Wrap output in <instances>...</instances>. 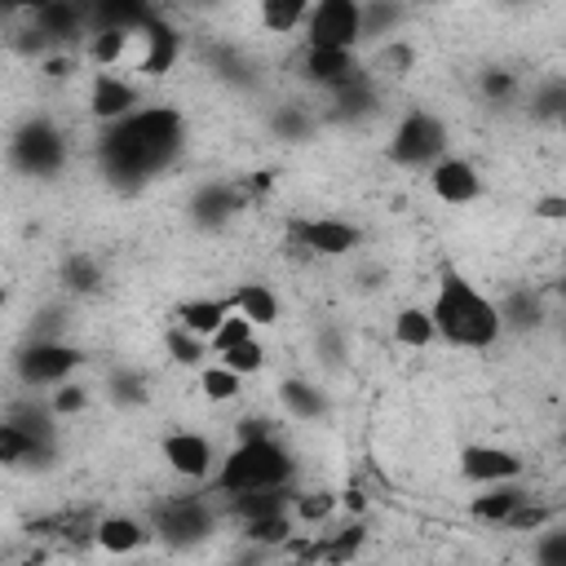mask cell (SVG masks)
<instances>
[{
    "instance_id": "obj_20",
    "label": "cell",
    "mask_w": 566,
    "mask_h": 566,
    "mask_svg": "<svg viewBox=\"0 0 566 566\" xmlns=\"http://www.w3.org/2000/svg\"><path fill=\"white\" fill-rule=\"evenodd\" d=\"M31 455H40L35 429L22 420H4L0 424V464H27Z\"/></svg>"
},
{
    "instance_id": "obj_9",
    "label": "cell",
    "mask_w": 566,
    "mask_h": 566,
    "mask_svg": "<svg viewBox=\"0 0 566 566\" xmlns=\"http://www.w3.org/2000/svg\"><path fill=\"white\" fill-rule=\"evenodd\" d=\"M460 473L469 482L500 486V482H513L522 473V455L509 451V447H464L460 451Z\"/></svg>"
},
{
    "instance_id": "obj_33",
    "label": "cell",
    "mask_w": 566,
    "mask_h": 566,
    "mask_svg": "<svg viewBox=\"0 0 566 566\" xmlns=\"http://www.w3.org/2000/svg\"><path fill=\"white\" fill-rule=\"evenodd\" d=\"M66 283H71L75 292H93V287L102 283L97 261H88V256H71V261H66Z\"/></svg>"
},
{
    "instance_id": "obj_6",
    "label": "cell",
    "mask_w": 566,
    "mask_h": 566,
    "mask_svg": "<svg viewBox=\"0 0 566 566\" xmlns=\"http://www.w3.org/2000/svg\"><path fill=\"white\" fill-rule=\"evenodd\" d=\"M9 159H13L22 172L49 177V172H57V168H62V159H66V142H62V133H57L53 124L35 119V124H27V128L13 137Z\"/></svg>"
},
{
    "instance_id": "obj_34",
    "label": "cell",
    "mask_w": 566,
    "mask_h": 566,
    "mask_svg": "<svg viewBox=\"0 0 566 566\" xmlns=\"http://www.w3.org/2000/svg\"><path fill=\"white\" fill-rule=\"evenodd\" d=\"M548 517H553V509H544V504H526V500H522V504L504 517V526H513V531H539Z\"/></svg>"
},
{
    "instance_id": "obj_37",
    "label": "cell",
    "mask_w": 566,
    "mask_h": 566,
    "mask_svg": "<svg viewBox=\"0 0 566 566\" xmlns=\"http://www.w3.org/2000/svg\"><path fill=\"white\" fill-rule=\"evenodd\" d=\"M332 509H336V495H327V491H310V495H301V500H296V513H301L305 522L327 517Z\"/></svg>"
},
{
    "instance_id": "obj_40",
    "label": "cell",
    "mask_w": 566,
    "mask_h": 566,
    "mask_svg": "<svg viewBox=\"0 0 566 566\" xmlns=\"http://www.w3.org/2000/svg\"><path fill=\"white\" fill-rule=\"evenodd\" d=\"M535 217H544V221H557V217H566V199H562V195H544V199L535 203Z\"/></svg>"
},
{
    "instance_id": "obj_27",
    "label": "cell",
    "mask_w": 566,
    "mask_h": 566,
    "mask_svg": "<svg viewBox=\"0 0 566 566\" xmlns=\"http://www.w3.org/2000/svg\"><path fill=\"white\" fill-rule=\"evenodd\" d=\"M128 44H133L128 31H93V40H88V57H93L97 66H115V62L128 57Z\"/></svg>"
},
{
    "instance_id": "obj_23",
    "label": "cell",
    "mask_w": 566,
    "mask_h": 566,
    "mask_svg": "<svg viewBox=\"0 0 566 566\" xmlns=\"http://www.w3.org/2000/svg\"><path fill=\"white\" fill-rule=\"evenodd\" d=\"M230 504H234V513H239L243 526H248V522H261V517H279V513H287V495H283V486H274V491H248V495H234Z\"/></svg>"
},
{
    "instance_id": "obj_2",
    "label": "cell",
    "mask_w": 566,
    "mask_h": 566,
    "mask_svg": "<svg viewBox=\"0 0 566 566\" xmlns=\"http://www.w3.org/2000/svg\"><path fill=\"white\" fill-rule=\"evenodd\" d=\"M429 318H433V332L455 349H486L500 340V327H504V314L455 270L442 274Z\"/></svg>"
},
{
    "instance_id": "obj_39",
    "label": "cell",
    "mask_w": 566,
    "mask_h": 566,
    "mask_svg": "<svg viewBox=\"0 0 566 566\" xmlns=\"http://www.w3.org/2000/svg\"><path fill=\"white\" fill-rule=\"evenodd\" d=\"M513 88H517V80H513L509 71H486V75H482V93H486V97H509Z\"/></svg>"
},
{
    "instance_id": "obj_31",
    "label": "cell",
    "mask_w": 566,
    "mask_h": 566,
    "mask_svg": "<svg viewBox=\"0 0 566 566\" xmlns=\"http://www.w3.org/2000/svg\"><path fill=\"white\" fill-rule=\"evenodd\" d=\"M243 535H248L252 544H287L292 522H287V513H279V517H261V522H248Z\"/></svg>"
},
{
    "instance_id": "obj_16",
    "label": "cell",
    "mask_w": 566,
    "mask_h": 566,
    "mask_svg": "<svg viewBox=\"0 0 566 566\" xmlns=\"http://www.w3.org/2000/svg\"><path fill=\"white\" fill-rule=\"evenodd\" d=\"M93 539H97L102 553H111V557H128V553H137V548L146 544V526L133 522V517H119V513H115V517H102V522H97Z\"/></svg>"
},
{
    "instance_id": "obj_10",
    "label": "cell",
    "mask_w": 566,
    "mask_h": 566,
    "mask_svg": "<svg viewBox=\"0 0 566 566\" xmlns=\"http://www.w3.org/2000/svg\"><path fill=\"white\" fill-rule=\"evenodd\" d=\"M429 190H433L442 203L460 208V203H473V199L482 195V177H478V168H473L469 159H438V164L429 168Z\"/></svg>"
},
{
    "instance_id": "obj_21",
    "label": "cell",
    "mask_w": 566,
    "mask_h": 566,
    "mask_svg": "<svg viewBox=\"0 0 566 566\" xmlns=\"http://www.w3.org/2000/svg\"><path fill=\"white\" fill-rule=\"evenodd\" d=\"M394 340H398V345H407V349H424V345H433V340H438V332H433L429 310L407 305V310L394 318Z\"/></svg>"
},
{
    "instance_id": "obj_36",
    "label": "cell",
    "mask_w": 566,
    "mask_h": 566,
    "mask_svg": "<svg viewBox=\"0 0 566 566\" xmlns=\"http://www.w3.org/2000/svg\"><path fill=\"white\" fill-rule=\"evenodd\" d=\"M84 402H88V394H84V385H57V394H53V411L57 416H71V411H84Z\"/></svg>"
},
{
    "instance_id": "obj_15",
    "label": "cell",
    "mask_w": 566,
    "mask_h": 566,
    "mask_svg": "<svg viewBox=\"0 0 566 566\" xmlns=\"http://www.w3.org/2000/svg\"><path fill=\"white\" fill-rule=\"evenodd\" d=\"M133 106H137L133 84H124V80H115V75H106V71L93 80V88H88V111H93L97 119L119 124V119L133 115Z\"/></svg>"
},
{
    "instance_id": "obj_30",
    "label": "cell",
    "mask_w": 566,
    "mask_h": 566,
    "mask_svg": "<svg viewBox=\"0 0 566 566\" xmlns=\"http://www.w3.org/2000/svg\"><path fill=\"white\" fill-rule=\"evenodd\" d=\"M208 340H212V349H217V354H226V349H234V345L252 340V323H248V318H239V314L230 310V314L221 318V327H217Z\"/></svg>"
},
{
    "instance_id": "obj_14",
    "label": "cell",
    "mask_w": 566,
    "mask_h": 566,
    "mask_svg": "<svg viewBox=\"0 0 566 566\" xmlns=\"http://www.w3.org/2000/svg\"><path fill=\"white\" fill-rule=\"evenodd\" d=\"M164 460L172 464V473H181V478H208V469H212V447H208V438L203 433H168L164 438Z\"/></svg>"
},
{
    "instance_id": "obj_19",
    "label": "cell",
    "mask_w": 566,
    "mask_h": 566,
    "mask_svg": "<svg viewBox=\"0 0 566 566\" xmlns=\"http://www.w3.org/2000/svg\"><path fill=\"white\" fill-rule=\"evenodd\" d=\"M31 22H35V35H40V40H66V35L80 31L84 13H80L75 4H35Z\"/></svg>"
},
{
    "instance_id": "obj_32",
    "label": "cell",
    "mask_w": 566,
    "mask_h": 566,
    "mask_svg": "<svg viewBox=\"0 0 566 566\" xmlns=\"http://www.w3.org/2000/svg\"><path fill=\"white\" fill-rule=\"evenodd\" d=\"M230 208H234V199H230L221 186H217V190L208 186V190H199V199H195V212H199V221H221Z\"/></svg>"
},
{
    "instance_id": "obj_29",
    "label": "cell",
    "mask_w": 566,
    "mask_h": 566,
    "mask_svg": "<svg viewBox=\"0 0 566 566\" xmlns=\"http://www.w3.org/2000/svg\"><path fill=\"white\" fill-rule=\"evenodd\" d=\"M221 367H230L234 376H243V371H261V367H265V349H261V340L252 336V340L226 349V354H221Z\"/></svg>"
},
{
    "instance_id": "obj_24",
    "label": "cell",
    "mask_w": 566,
    "mask_h": 566,
    "mask_svg": "<svg viewBox=\"0 0 566 566\" xmlns=\"http://www.w3.org/2000/svg\"><path fill=\"white\" fill-rule=\"evenodd\" d=\"M363 535H367V531H363L358 522H349V526H340L332 539L314 544V557H318V562H332V566H345V562L363 548Z\"/></svg>"
},
{
    "instance_id": "obj_28",
    "label": "cell",
    "mask_w": 566,
    "mask_h": 566,
    "mask_svg": "<svg viewBox=\"0 0 566 566\" xmlns=\"http://www.w3.org/2000/svg\"><path fill=\"white\" fill-rule=\"evenodd\" d=\"M239 380L243 376H234L230 367H203V376H199V389H203V398H212V402H230V398H239Z\"/></svg>"
},
{
    "instance_id": "obj_1",
    "label": "cell",
    "mask_w": 566,
    "mask_h": 566,
    "mask_svg": "<svg viewBox=\"0 0 566 566\" xmlns=\"http://www.w3.org/2000/svg\"><path fill=\"white\" fill-rule=\"evenodd\" d=\"M177 137H181V115L172 106H142L102 137V164L111 177H128V181L150 177L172 159Z\"/></svg>"
},
{
    "instance_id": "obj_3",
    "label": "cell",
    "mask_w": 566,
    "mask_h": 566,
    "mask_svg": "<svg viewBox=\"0 0 566 566\" xmlns=\"http://www.w3.org/2000/svg\"><path fill=\"white\" fill-rule=\"evenodd\" d=\"M287 478H292V455L274 438H248L221 460L212 482H217L221 495L234 500V495H248V491H274Z\"/></svg>"
},
{
    "instance_id": "obj_12",
    "label": "cell",
    "mask_w": 566,
    "mask_h": 566,
    "mask_svg": "<svg viewBox=\"0 0 566 566\" xmlns=\"http://www.w3.org/2000/svg\"><path fill=\"white\" fill-rule=\"evenodd\" d=\"M301 71L310 84H323V88H345L358 80V62L349 49H305Z\"/></svg>"
},
{
    "instance_id": "obj_5",
    "label": "cell",
    "mask_w": 566,
    "mask_h": 566,
    "mask_svg": "<svg viewBox=\"0 0 566 566\" xmlns=\"http://www.w3.org/2000/svg\"><path fill=\"white\" fill-rule=\"evenodd\" d=\"M442 146H447V128H442L429 111H411V115L398 124L394 142H389V159L402 164V168H420V164L438 159Z\"/></svg>"
},
{
    "instance_id": "obj_22",
    "label": "cell",
    "mask_w": 566,
    "mask_h": 566,
    "mask_svg": "<svg viewBox=\"0 0 566 566\" xmlns=\"http://www.w3.org/2000/svg\"><path fill=\"white\" fill-rule=\"evenodd\" d=\"M261 27L270 31V35H292L301 22H305V13H310V4L305 0H261Z\"/></svg>"
},
{
    "instance_id": "obj_18",
    "label": "cell",
    "mask_w": 566,
    "mask_h": 566,
    "mask_svg": "<svg viewBox=\"0 0 566 566\" xmlns=\"http://www.w3.org/2000/svg\"><path fill=\"white\" fill-rule=\"evenodd\" d=\"M234 305H230V296H221V301H212V296H199V301H181L177 305V318H181V327L190 332V336H212L217 327H221V318L230 314Z\"/></svg>"
},
{
    "instance_id": "obj_4",
    "label": "cell",
    "mask_w": 566,
    "mask_h": 566,
    "mask_svg": "<svg viewBox=\"0 0 566 566\" xmlns=\"http://www.w3.org/2000/svg\"><path fill=\"white\" fill-rule=\"evenodd\" d=\"M305 40L310 49H349L363 40V4L354 0H318L305 13Z\"/></svg>"
},
{
    "instance_id": "obj_26",
    "label": "cell",
    "mask_w": 566,
    "mask_h": 566,
    "mask_svg": "<svg viewBox=\"0 0 566 566\" xmlns=\"http://www.w3.org/2000/svg\"><path fill=\"white\" fill-rule=\"evenodd\" d=\"M522 500H526L522 491H513V486H504V482H500L495 491H486V495H478V500H473V517H478V522H504Z\"/></svg>"
},
{
    "instance_id": "obj_25",
    "label": "cell",
    "mask_w": 566,
    "mask_h": 566,
    "mask_svg": "<svg viewBox=\"0 0 566 566\" xmlns=\"http://www.w3.org/2000/svg\"><path fill=\"white\" fill-rule=\"evenodd\" d=\"M279 398H283V407H287L296 420H314V416L323 411V394H318L314 385H305V380H283V385H279Z\"/></svg>"
},
{
    "instance_id": "obj_35",
    "label": "cell",
    "mask_w": 566,
    "mask_h": 566,
    "mask_svg": "<svg viewBox=\"0 0 566 566\" xmlns=\"http://www.w3.org/2000/svg\"><path fill=\"white\" fill-rule=\"evenodd\" d=\"M168 354H172L177 363H199L203 349H199V336H190L186 327H181V332L172 327V332H168Z\"/></svg>"
},
{
    "instance_id": "obj_41",
    "label": "cell",
    "mask_w": 566,
    "mask_h": 566,
    "mask_svg": "<svg viewBox=\"0 0 566 566\" xmlns=\"http://www.w3.org/2000/svg\"><path fill=\"white\" fill-rule=\"evenodd\" d=\"M142 394H146V389H142L137 376H119V380H115V398H119V402H142Z\"/></svg>"
},
{
    "instance_id": "obj_13",
    "label": "cell",
    "mask_w": 566,
    "mask_h": 566,
    "mask_svg": "<svg viewBox=\"0 0 566 566\" xmlns=\"http://www.w3.org/2000/svg\"><path fill=\"white\" fill-rule=\"evenodd\" d=\"M159 531L172 539V544H195L212 531V513L203 500H172L164 513H159Z\"/></svg>"
},
{
    "instance_id": "obj_11",
    "label": "cell",
    "mask_w": 566,
    "mask_h": 566,
    "mask_svg": "<svg viewBox=\"0 0 566 566\" xmlns=\"http://www.w3.org/2000/svg\"><path fill=\"white\" fill-rule=\"evenodd\" d=\"M292 234L301 239V248H310V252H318V256H345V252H354L358 239H363L358 226H349V221H332V217L296 221Z\"/></svg>"
},
{
    "instance_id": "obj_7",
    "label": "cell",
    "mask_w": 566,
    "mask_h": 566,
    "mask_svg": "<svg viewBox=\"0 0 566 566\" xmlns=\"http://www.w3.org/2000/svg\"><path fill=\"white\" fill-rule=\"evenodd\" d=\"M80 354L71 345H57V340H35L18 354V380L22 385H62L71 371H75Z\"/></svg>"
},
{
    "instance_id": "obj_38",
    "label": "cell",
    "mask_w": 566,
    "mask_h": 566,
    "mask_svg": "<svg viewBox=\"0 0 566 566\" xmlns=\"http://www.w3.org/2000/svg\"><path fill=\"white\" fill-rule=\"evenodd\" d=\"M539 566H566V531H548L539 544Z\"/></svg>"
},
{
    "instance_id": "obj_17",
    "label": "cell",
    "mask_w": 566,
    "mask_h": 566,
    "mask_svg": "<svg viewBox=\"0 0 566 566\" xmlns=\"http://www.w3.org/2000/svg\"><path fill=\"white\" fill-rule=\"evenodd\" d=\"M230 305H234V314L248 318L252 327H270V323H279V296H274L265 283H239L234 296H230Z\"/></svg>"
},
{
    "instance_id": "obj_42",
    "label": "cell",
    "mask_w": 566,
    "mask_h": 566,
    "mask_svg": "<svg viewBox=\"0 0 566 566\" xmlns=\"http://www.w3.org/2000/svg\"><path fill=\"white\" fill-rule=\"evenodd\" d=\"M71 71H75V57H49V62H44V75H49V80H66Z\"/></svg>"
},
{
    "instance_id": "obj_8",
    "label": "cell",
    "mask_w": 566,
    "mask_h": 566,
    "mask_svg": "<svg viewBox=\"0 0 566 566\" xmlns=\"http://www.w3.org/2000/svg\"><path fill=\"white\" fill-rule=\"evenodd\" d=\"M133 40H137V57H133V66H137L142 75H164V71H172L177 49H181V35H177L159 13H150V18L133 31Z\"/></svg>"
},
{
    "instance_id": "obj_43",
    "label": "cell",
    "mask_w": 566,
    "mask_h": 566,
    "mask_svg": "<svg viewBox=\"0 0 566 566\" xmlns=\"http://www.w3.org/2000/svg\"><path fill=\"white\" fill-rule=\"evenodd\" d=\"M0 310H4V287H0Z\"/></svg>"
}]
</instances>
